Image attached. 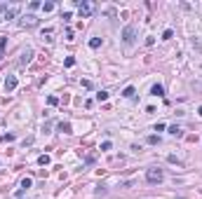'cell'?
Masks as SVG:
<instances>
[{
	"label": "cell",
	"mask_w": 202,
	"mask_h": 199,
	"mask_svg": "<svg viewBox=\"0 0 202 199\" xmlns=\"http://www.w3.org/2000/svg\"><path fill=\"white\" fill-rule=\"evenodd\" d=\"M75 5H78V12H80V16L85 19V16H92L94 14V2H87V0H75Z\"/></svg>",
	"instance_id": "obj_1"
},
{
	"label": "cell",
	"mask_w": 202,
	"mask_h": 199,
	"mask_svg": "<svg viewBox=\"0 0 202 199\" xmlns=\"http://www.w3.org/2000/svg\"><path fill=\"white\" fill-rule=\"evenodd\" d=\"M162 178H165V173H162V169H148L146 171V180L148 183H162Z\"/></svg>",
	"instance_id": "obj_2"
},
{
	"label": "cell",
	"mask_w": 202,
	"mask_h": 199,
	"mask_svg": "<svg viewBox=\"0 0 202 199\" xmlns=\"http://www.w3.org/2000/svg\"><path fill=\"white\" fill-rule=\"evenodd\" d=\"M122 40H125V45H134V40H136V28L134 26H125Z\"/></svg>",
	"instance_id": "obj_3"
},
{
	"label": "cell",
	"mask_w": 202,
	"mask_h": 199,
	"mask_svg": "<svg viewBox=\"0 0 202 199\" xmlns=\"http://www.w3.org/2000/svg\"><path fill=\"white\" fill-rule=\"evenodd\" d=\"M19 26H24V28L38 26V16H35V14H24L21 19H19Z\"/></svg>",
	"instance_id": "obj_4"
},
{
	"label": "cell",
	"mask_w": 202,
	"mask_h": 199,
	"mask_svg": "<svg viewBox=\"0 0 202 199\" xmlns=\"http://www.w3.org/2000/svg\"><path fill=\"white\" fill-rule=\"evenodd\" d=\"M16 89V77L14 75H7V80H5V91H14Z\"/></svg>",
	"instance_id": "obj_5"
},
{
	"label": "cell",
	"mask_w": 202,
	"mask_h": 199,
	"mask_svg": "<svg viewBox=\"0 0 202 199\" xmlns=\"http://www.w3.org/2000/svg\"><path fill=\"white\" fill-rule=\"evenodd\" d=\"M150 94L153 96H165V87H162V84H153V87H150Z\"/></svg>",
	"instance_id": "obj_6"
},
{
	"label": "cell",
	"mask_w": 202,
	"mask_h": 199,
	"mask_svg": "<svg viewBox=\"0 0 202 199\" xmlns=\"http://www.w3.org/2000/svg\"><path fill=\"white\" fill-rule=\"evenodd\" d=\"M31 56H33V49H24V52H21V59H19V63H28V61H31Z\"/></svg>",
	"instance_id": "obj_7"
},
{
	"label": "cell",
	"mask_w": 202,
	"mask_h": 199,
	"mask_svg": "<svg viewBox=\"0 0 202 199\" xmlns=\"http://www.w3.org/2000/svg\"><path fill=\"white\" fill-rule=\"evenodd\" d=\"M169 134L179 138V136H183V129H181V126H176V124H172V126H169Z\"/></svg>",
	"instance_id": "obj_8"
},
{
	"label": "cell",
	"mask_w": 202,
	"mask_h": 199,
	"mask_svg": "<svg viewBox=\"0 0 202 199\" xmlns=\"http://www.w3.org/2000/svg\"><path fill=\"white\" fill-rule=\"evenodd\" d=\"M16 14H19V7H7V12H5V19H14Z\"/></svg>",
	"instance_id": "obj_9"
},
{
	"label": "cell",
	"mask_w": 202,
	"mask_h": 199,
	"mask_svg": "<svg viewBox=\"0 0 202 199\" xmlns=\"http://www.w3.org/2000/svg\"><path fill=\"white\" fill-rule=\"evenodd\" d=\"M31 183H33V180L28 178V176H26V178H21V183H19V188H21V192H26V190L31 188Z\"/></svg>",
	"instance_id": "obj_10"
},
{
	"label": "cell",
	"mask_w": 202,
	"mask_h": 199,
	"mask_svg": "<svg viewBox=\"0 0 202 199\" xmlns=\"http://www.w3.org/2000/svg\"><path fill=\"white\" fill-rule=\"evenodd\" d=\"M191 87H193V91H195V94H202V80H195Z\"/></svg>",
	"instance_id": "obj_11"
},
{
	"label": "cell",
	"mask_w": 202,
	"mask_h": 199,
	"mask_svg": "<svg viewBox=\"0 0 202 199\" xmlns=\"http://www.w3.org/2000/svg\"><path fill=\"white\" fill-rule=\"evenodd\" d=\"M90 47H92V49H99V47H101V38H92V40H90Z\"/></svg>",
	"instance_id": "obj_12"
},
{
	"label": "cell",
	"mask_w": 202,
	"mask_h": 199,
	"mask_svg": "<svg viewBox=\"0 0 202 199\" xmlns=\"http://www.w3.org/2000/svg\"><path fill=\"white\" fill-rule=\"evenodd\" d=\"M59 131H64V134H71V124H68V122H61V124H59Z\"/></svg>",
	"instance_id": "obj_13"
},
{
	"label": "cell",
	"mask_w": 202,
	"mask_h": 199,
	"mask_svg": "<svg viewBox=\"0 0 202 199\" xmlns=\"http://www.w3.org/2000/svg\"><path fill=\"white\" fill-rule=\"evenodd\" d=\"M38 164L47 166V164H49V155H40V157H38Z\"/></svg>",
	"instance_id": "obj_14"
},
{
	"label": "cell",
	"mask_w": 202,
	"mask_h": 199,
	"mask_svg": "<svg viewBox=\"0 0 202 199\" xmlns=\"http://www.w3.org/2000/svg\"><path fill=\"white\" fill-rule=\"evenodd\" d=\"M122 96L125 99H134V87H127V89L122 91Z\"/></svg>",
	"instance_id": "obj_15"
},
{
	"label": "cell",
	"mask_w": 202,
	"mask_h": 199,
	"mask_svg": "<svg viewBox=\"0 0 202 199\" xmlns=\"http://www.w3.org/2000/svg\"><path fill=\"white\" fill-rule=\"evenodd\" d=\"M108 99V91H96V101H106Z\"/></svg>",
	"instance_id": "obj_16"
},
{
	"label": "cell",
	"mask_w": 202,
	"mask_h": 199,
	"mask_svg": "<svg viewBox=\"0 0 202 199\" xmlns=\"http://www.w3.org/2000/svg\"><path fill=\"white\" fill-rule=\"evenodd\" d=\"M111 148H113V143H111V141H103V143H101V150H103V152L111 150Z\"/></svg>",
	"instance_id": "obj_17"
},
{
	"label": "cell",
	"mask_w": 202,
	"mask_h": 199,
	"mask_svg": "<svg viewBox=\"0 0 202 199\" xmlns=\"http://www.w3.org/2000/svg\"><path fill=\"white\" fill-rule=\"evenodd\" d=\"M43 10H45V12H52V10H54V2H45Z\"/></svg>",
	"instance_id": "obj_18"
},
{
	"label": "cell",
	"mask_w": 202,
	"mask_h": 199,
	"mask_svg": "<svg viewBox=\"0 0 202 199\" xmlns=\"http://www.w3.org/2000/svg\"><path fill=\"white\" fill-rule=\"evenodd\" d=\"M66 66H68V68H73V66H75V59L68 56V59H66Z\"/></svg>",
	"instance_id": "obj_19"
},
{
	"label": "cell",
	"mask_w": 202,
	"mask_h": 199,
	"mask_svg": "<svg viewBox=\"0 0 202 199\" xmlns=\"http://www.w3.org/2000/svg\"><path fill=\"white\" fill-rule=\"evenodd\" d=\"M148 143H150V145H155V143H160V138L158 136H148Z\"/></svg>",
	"instance_id": "obj_20"
},
{
	"label": "cell",
	"mask_w": 202,
	"mask_h": 199,
	"mask_svg": "<svg viewBox=\"0 0 202 199\" xmlns=\"http://www.w3.org/2000/svg\"><path fill=\"white\" fill-rule=\"evenodd\" d=\"M197 115H200V117H202V105H200V110H197Z\"/></svg>",
	"instance_id": "obj_21"
}]
</instances>
